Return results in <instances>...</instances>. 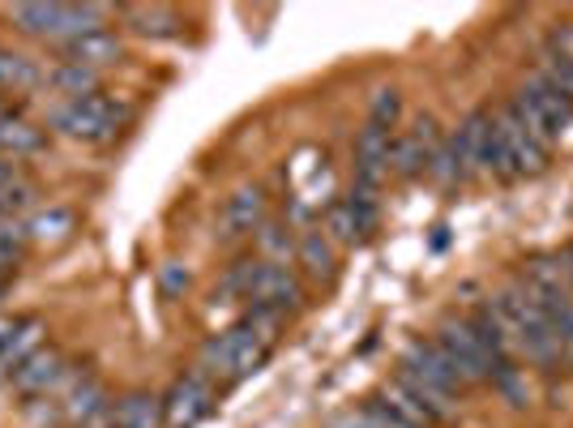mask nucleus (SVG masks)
<instances>
[{"instance_id": "nucleus-29", "label": "nucleus", "mask_w": 573, "mask_h": 428, "mask_svg": "<svg viewBox=\"0 0 573 428\" xmlns=\"http://www.w3.org/2000/svg\"><path fill=\"white\" fill-rule=\"evenodd\" d=\"M347 210H351V219H355V236H360V244H364V240H373V236L382 231V194H377V189H360V185H351Z\"/></svg>"}, {"instance_id": "nucleus-32", "label": "nucleus", "mask_w": 573, "mask_h": 428, "mask_svg": "<svg viewBox=\"0 0 573 428\" xmlns=\"http://www.w3.org/2000/svg\"><path fill=\"white\" fill-rule=\"evenodd\" d=\"M398 121H403V91H398V86H382V91L368 100V125L394 133Z\"/></svg>"}, {"instance_id": "nucleus-8", "label": "nucleus", "mask_w": 573, "mask_h": 428, "mask_svg": "<svg viewBox=\"0 0 573 428\" xmlns=\"http://www.w3.org/2000/svg\"><path fill=\"white\" fill-rule=\"evenodd\" d=\"M364 411L377 420L382 428H446L441 416H433L415 395H407L394 377L382 382L373 395L364 398Z\"/></svg>"}, {"instance_id": "nucleus-2", "label": "nucleus", "mask_w": 573, "mask_h": 428, "mask_svg": "<svg viewBox=\"0 0 573 428\" xmlns=\"http://www.w3.org/2000/svg\"><path fill=\"white\" fill-rule=\"evenodd\" d=\"M128 116H133V103L116 100V95H107V91H98L91 100H61V107L52 112V129L69 137V142H112L116 133L128 125Z\"/></svg>"}, {"instance_id": "nucleus-37", "label": "nucleus", "mask_w": 573, "mask_h": 428, "mask_svg": "<svg viewBox=\"0 0 573 428\" xmlns=\"http://www.w3.org/2000/svg\"><path fill=\"white\" fill-rule=\"evenodd\" d=\"M82 428H116V398H112V403H103V407H98L95 416H91Z\"/></svg>"}, {"instance_id": "nucleus-40", "label": "nucleus", "mask_w": 573, "mask_h": 428, "mask_svg": "<svg viewBox=\"0 0 573 428\" xmlns=\"http://www.w3.org/2000/svg\"><path fill=\"white\" fill-rule=\"evenodd\" d=\"M13 330H18V317H4V313H0V347H4V338H9Z\"/></svg>"}, {"instance_id": "nucleus-7", "label": "nucleus", "mask_w": 573, "mask_h": 428, "mask_svg": "<svg viewBox=\"0 0 573 428\" xmlns=\"http://www.w3.org/2000/svg\"><path fill=\"white\" fill-rule=\"evenodd\" d=\"M492 116H497V129L506 133V142H510L518 180H535V176H543V171L552 167V146H548L540 133L522 121V112L513 107V100L501 103Z\"/></svg>"}, {"instance_id": "nucleus-6", "label": "nucleus", "mask_w": 573, "mask_h": 428, "mask_svg": "<svg viewBox=\"0 0 573 428\" xmlns=\"http://www.w3.org/2000/svg\"><path fill=\"white\" fill-rule=\"evenodd\" d=\"M219 407V386L192 364L189 373H180L171 382V390L163 395V411H167V428H197L206 416H215Z\"/></svg>"}, {"instance_id": "nucleus-9", "label": "nucleus", "mask_w": 573, "mask_h": 428, "mask_svg": "<svg viewBox=\"0 0 573 428\" xmlns=\"http://www.w3.org/2000/svg\"><path fill=\"white\" fill-rule=\"evenodd\" d=\"M398 373H407L415 382H424V386H433V390H441L446 398H462V377L454 373V364L446 361V352L433 343V338H411L407 347H403V356H398Z\"/></svg>"}, {"instance_id": "nucleus-19", "label": "nucleus", "mask_w": 573, "mask_h": 428, "mask_svg": "<svg viewBox=\"0 0 573 428\" xmlns=\"http://www.w3.org/2000/svg\"><path fill=\"white\" fill-rule=\"evenodd\" d=\"M43 86H52L56 95L69 100H91L103 91V73L86 65H73V61H56L52 69H43Z\"/></svg>"}, {"instance_id": "nucleus-24", "label": "nucleus", "mask_w": 573, "mask_h": 428, "mask_svg": "<svg viewBox=\"0 0 573 428\" xmlns=\"http://www.w3.org/2000/svg\"><path fill=\"white\" fill-rule=\"evenodd\" d=\"M428 159H433V150L411 129L394 133V142H389V176L394 180H403V185L419 180L428 171Z\"/></svg>"}, {"instance_id": "nucleus-13", "label": "nucleus", "mask_w": 573, "mask_h": 428, "mask_svg": "<svg viewBox=\"0 0 573 428\" xmlns=\"http://www.w3.org/2000/svg\"><path fill=\"white\" fill-rule=\"evenodd\" d=\"M64 373H69V361H64L61 347H52V343H43L39 352H34L31 361L22 364L13 377H9V386L18 390L22 398H52L56 395V386L64 382Z\"/></svg>"}, {"instance_id": "nucleus-41", "label": "nucleus", "mask_w": 573, "mask_h": 428, "mask_svg": "<svg viewBox=\"0 0 573 428\" xmlns=\"http://www.w3.org/2000/svg\"><path fill=\"white\" fill-rule=\"evenodd\" d=\"M0 300H4V288H0Z\"/></svg>"}, {"instance_id": "nucleus-28", "label": "nucleus", "mask_w": 573, "mask_h": 428, "mask_svg": "<svg viewBox=\"0 0 573 428\" xmlns=\"http://www.w3.org/2000/svg\"><path fill=\"white\" fill-rule=\"evenodd\" d=\"M43 86V69L39 61H31L27 52H13V48H0V95H27Z\"/></svg>"}, {"instance_id": "nucleus-42", "label": "nucleus", "mask_w": 573, "mask_h": 428, "mask_svg": "<svg viewBox=\"0 0 573 428\" xmlns=\"http://www.w3.org/2000/svg\"><path fill=\"white\" fill-rule=\"evenodd\" d=\"M0 219H4V210H0Z\"/></svg>"}, {"instance_id": "nucleus-3", "label": "nucleus", "mask_w": 573, "mask_h": 428, "mask_svg": "<svg viewBox=\"0 0 573 428\" xmlns=\"http://www.w3.org/2000/svg\"><path fill=\"white\" fill-rule=\"evenodd\" d=\"M510 100H513V107L522 112V121L540 133L548 146H556V142L565 137V129L573 125V103L565 100L548 77H540L535 69L522 77V86L513 91Z\"/></svg>"}, {"instance_id": "nucleus-25", "label": "nucleus", "mask_w": 573, "mask_h": 428, "mask_svg": "<svg viewBox=\"0 0 573 428\" xmlns=\"http://www.w3.org/2000/svg\"><path fill=\"white\" fill-rule=\"evenodd\" d=\"M43 146H48V129L31 125L27 116L13 112V116L0 121V155H4V159H13V164H18V159H31Z\"/></svg>"}, {"instance_id": "nucleus-10", "label": "nucleus", "mask_w": 573, "mask_h": 428, "mask_svg": "<svg viewBox=\"0 0 573 428\" xmlns=\"http://www.w3.org/2000/svg\"><path fill=\"white\" fill-rule=\"evenodd\" d=\"M249 304H257V309H274V313L291 317V313H300V309L309 304V283L300 279L295 265L261 262L253 292H249ZM249 304H244V309H249Z\"/></svg>"}, {"instance_id": "nucleus-17", "label": "nucleus", "mask_w": 573, "mask_h": 428, "mask_svg": "<svg viewBox=\"0 0 573 428\" xmlns=\"http://www.w3.org/2000/svg\"><path fill=\"white\" fill-rule=\"evenodd\" d=\"M488 133H492V107H471L462 121H458V129L449 133L454 137V150H458V164H462V176L471 180L479 176V159H483V146H488Z\"/></svg>"}, {"instance_id": "nucleus-27", "label": "nucleus", "mask_w": 573, "mask_h": 428, "mask_svg": "<svg viewBox=\"0 0 573 428\" xmlns=\"http://www.w3.org/2000/svg\"><path fill=\"white\" fill-rule=\"evenodd\" d=\"M253 244H257L253 253L261 258V262L286 265V262H295V244H300V231L291 228L286 219H265V223L257 228Z\"/></svg>"}, {"instance_id": "nucleus-20", "label": "nucleus", "mask_w": 573, "mask_h": 428, "mask_svg": "<svg viewBox=\"0 0 573 428\" xmlns=\"http://www.w3.org/2000/svg\"><path fill=\"white\" fill-rule=\"evenodd\" d=\"M73 231H77V215L69 206H39L27 219V236L34 249H56L64 240H73Z\"/></svg>"}, {"instance_id": "nucleus-33", "label": "nucleus", "mask_w": 573, "mask_h": 428, "mask_svg": "<svg viewBox=\"0 0 573 428\" xmlns=\"http://www.w3.org/2000/svg\"><path fill=\"white\" fill-rule=\"evenodd\" d=\"M192 288V274L185 262H176V258H167V262L159 265V292L167 300H185Z\"/></svg>"}, {"instance_id": "nucleus-14", "label": "nucleus", "mask_w": 573, "mask_h": 428, "mask_svg": "<svg viewBox=\"0 0 573 428\" xmlns=\"http://www.w3.org/2000/svg\"><path fill=\"white\" fill-rule=\"evenodd\" d=\"M116 18L133 39H150V43H167L185 34V18L171 4H116Z\"/></svg>"}, {"instance_id": "nucleus-12", "label": "nucleus", "mask_w": 573, "mask_h": 428, "mask_svg": "<svg viewBox=\"0 0 573 428\" xmlns=\"http://www.w3.org/2000/svg\"><path fill=\"white\" fill-rule=\"evenodd\" d=\"M389 142H394V133L364 121V129L355 133V146H351V159H355L351 164V185L382 194V180L389 176Z\"/></svg>"}, {"instance_id": "nucleus-15", "label": "nucleus", "mask_w": 573, "mask_h": 428, "mask_svg": "<svg viewBox=\"0 0 573 428\" xmlns=\"http://www.w3.org/2000/svg\"><path fill=\"white\" fill-rule=\"evenodd\" d=\"M295 265H300V279H304L309 288H330V283L338 279V249H334V240H330L317 223L300 231Z\"/></svg>"}, {"instance_id": "nucleus-39", "label": "nucleus", "mask_w": 573, "mask_h": 428, "mask_svg": "<svg viewBox=\"0 0 573 428\" xmlns=\"http://www.w3.org/2000/svg\"><path fill=\"white\" fill-rule=\"evenodd\" d=\"M18 176H22V171H18V164H13V159H4V155H0V189H4V185H13V180H18Z\"/></svg>"}, {"instance_id": "nucleus-4", "label": "nucleus", "mask_w": 573, "mask_h": 428, "mask_svg": "<svg viewBox=\"0 0 573 428\" xmlns=\"http://www.w3.org/2000/svg\"><path fill=\"white\" fill-rule=\"evenodd\" d=\"M433 343L446 352V361L454 364V373L462 377L467 390L488 386L492 361H488V352H483V343H479V334L467 313H446V317L437 322V330H433Z\"/></svg>"}, {"instance_id": "nucleus-30", "label": "nucleus", "mask_w": 573, "mask_h": 428, "mask_svg": "<svg viewBox=\"0 0 573 428\" xmlns=\"http://www.w3.org/2000/svg\"><path fill=\"white\" fill-rule=\"evenodd\" d=\"M317 228L325 231L330 240H334V249H338V253L360 244V236H355V219H351V210H347V198L325 201V210H321Z\"/></svg>"}, {"instance_id": "nucleus-23", "label": "nucleus", "mask_w": 573, "mask_h": 428, "mask_svg": "<svg viewBox=\"0 0 573 428\" xmlns=\"http://www.w3.org/2000/svg\"><path fill=\"white\" fill-rule=\"evenodd\" d=\"M116 428H167L163 395L155 390H128L116 398Z\"/></svg>"}, {"instance_id": "nucleus-31", "label": "nucleus", "mask_w": 573, "mask_h": 428, "mask_svg": "<svg viewBox=\"0 0 573 428\" xmlns=\"http://www.w3.org/2000/svg\"><path fill=\"white\" fill-rule=\"evenodd\" d=\"M437 189H458V185H467V176H462V164H458V150H454V137H441V146L433 150V159H428V171H424Z\"/></svg>"}, {"instance_id": "nucleus-22", "label": "nucleus", "mask_w": 573, "mask_h": 428, "mask_svg": "<svg viewBox=\"0 0 573 428\" xmlns=\"http://www.w3.org/2000/svg\"><path fill=\"white\" fill-rule=\"evenodd\" d=\"M467 317H471V326H476L479 343H483V352H488V361L492 364L513 361V338H510V330H506V322L497 317L492 300H479Z\"/></svg>"}, {"instance_id": "nucleus-26", "label": "nucleus", "mask_w": 573, "mask_h": 428, "mask_svg": "<svg viewBox=\"0 0 573 428\" xmlns=\"http://www.w3.org/2000/svg\"><path fill=\"white\" fill-rule=\"evenodd\" d=\"M488 386L497 390V398H501L510 411H527V407L535 403V386H531L527 368H522L518 361L492 364V377H488Z\"/></svg>"}, {"instance_id": "nucleus-36", "label": "nucleus", "mask_w": 573, "mask_h": 428, "mask_svg": "<svg viewBox=\"0 0 573 428\" xmlns=\"http://www.w3.org/2000/svg\"><path fill=\"white\" fill-rule=\"evenodd\" d=\"M543 52H552V56H561V61H570V65H573V22L552 27L548 43H543Z\"/></svg>"}, {"instance_id": "nucleus-11", "label": "nucleus", "mask_w": 573, "mask_h": 428, "mask_svg": "<svg viewBox=\"0 0 573 428\" xmlns=\"http://www.w3.org/2000/svg\"><path fill=\"white\" fill-rule=\"evenodd\" d=\"M52 398L61 403L64 428H82L103 403H112L107 382H103L98 373H91V368H82V364H69V373H64V382L56 386Z\"/></svg>"}, {"instance_id": "nucleus-18", "label": "nucleus", "mask_w": 573, "mask_h": 428, "mask_svg": "<svg viewBox=\"0 0 573 428\" xmlns=\"http://www.w3.org/2000/svg\"><path fill=\"white\" fill-rule=\"evenodd\" d=\"M43 334H48L43 317H18V330H13V334L4 338V347H0V382H9V377L43 347Z\"/></svg>"}, {"instance_id": "nucleus-34", "label": "nucleus", "mask_w": 573, "mask_h": 428, "mask_svg": "<svg viewBox=\"0 0 573 428\" xmlns=\"http://www.w3.org/2000/svg\"><path fill=\"white\" fill-rule=\"evenodd\" d=\"M540 77H548L565 100L573 103V65L570 61H561V56H552V52H540V65H535Z\"/></svg>"}, {"instance_id": "nucleus-21", "label": "nucleus", "mask_w": 573, "mask_h": 428, "mask_svg": "<svg viewBox=\"0 0 573 428\" xmlns=\"http://www.w3.org/2000/svg\"><path fill=\"white\" fill-rule=\"evenodd\" d=\"M257 270H261V258H257V253H240L236 262L223 265V274H219V283H215L210 300H215V304H249V292H253V283H257Z\"/></svg>"}, {"instance_id": "nucleus-16", "label": "nucleus", "mask_w": 573, "mask_h": 428, "mask_svg": "<svg viewBox=\"0 0 573 428\" xmlns=\"http://www.w3.org/2000/svg\"><path fill=\"white\" fill-rule=\"evenodd\" d=\"M56 52H61V61H73V65H86V69H98V73H103L107 65H121V61H125V34L107 27V31L82 34V39L64 43Z\"/></svg>"}, {"instance_id": "nucleus-38", "label": "nucleus", "mask_w": 573, "mask_h": 428, "mask_svg": "<svg viewBox=\"0 0 573 428\" xmlns=\"http://www.w3.org/2000/svg\"><path fill=\"white\" fill-rule=\"evenodd\" d=\"M18 265H22L18 253H4V249H0V288H9V279H13V270H18Z\"/></svg>"}, {"instance_id": "nucleus-1", "label": "nucleus", "mask_w": 573, "mask_h": 428, "mask_svg": "<svg viewBox=\"0 0 573 428\" xmlns=\"http://www.w3.org/2000/svg\"><path fill=\"white\" fill-rule=\"evenodd\" d=\"M4 18L13 22V31L39 39L48 48H64L82 34L107 31V18H116V4H73V0H34V4H9Z\"/></svg>"}, {"instance_id": "nucleus-5", "label": "nucleus", "mask_w": 573, "mask_h": 428, "mask_svg": "<svg viewBox=\"0 0 573 428\" xmlns=\"http://www.w3.org/2000/svg\"><path fill=\"white\" fill-rule=\"evenodd\" d=\"M270 219V194H265V185H240V189H231L219 206V219H215V244H240V240H253L257 228Z\"/></svg>"}, {"instance_id": "nucleus-35", "label": "nucleus", "mask_w": 573, "mask_h": 428, "mask_svg": "<svg viewBox=\"0 0 573 428\" xmlns=\"http://www.w3.org/2000/svg\"><path fill=\"white\" fill-rule=\"evenodd\" d=\"M0 249H4V253H18V258H27V249H31L27 219H0Z\"/></svg>"}]
</instances>
